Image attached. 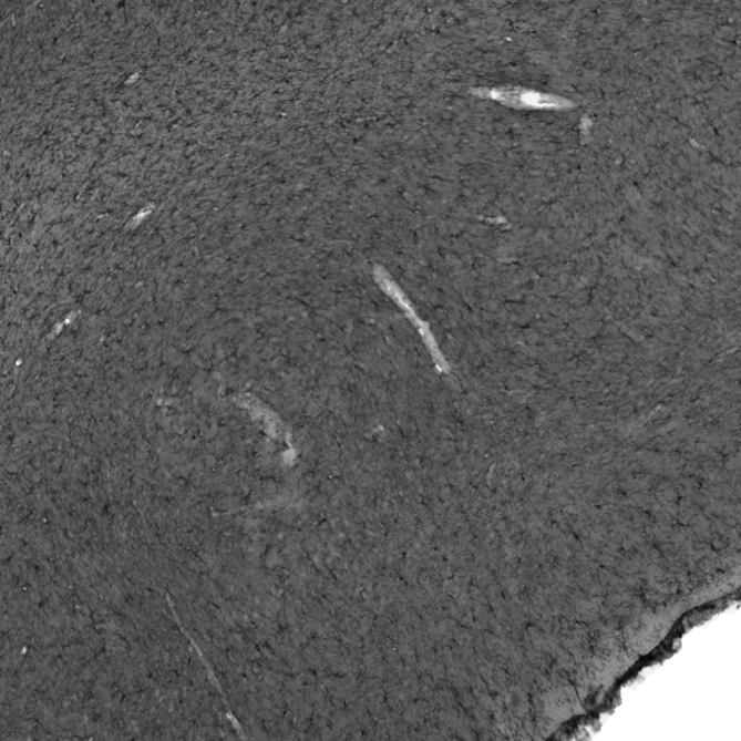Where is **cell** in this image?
<instances>
[{"label":"cell","instance_id":"obj_1","mask_svg":"<svg viewBox=\"0 0 741 741\" xmlns=\"http://www.w3.org/2000/svg\"><path fill=\"white\" fill-rule=\"evenodd\" d=\"M475 96L488 99L500 105L514 109H546V111H565L574 107V102L555 94L531 91L526 88H491L475 89Z\"/></svg>","mask_w":741,"mask_h":741}]
</instances>
